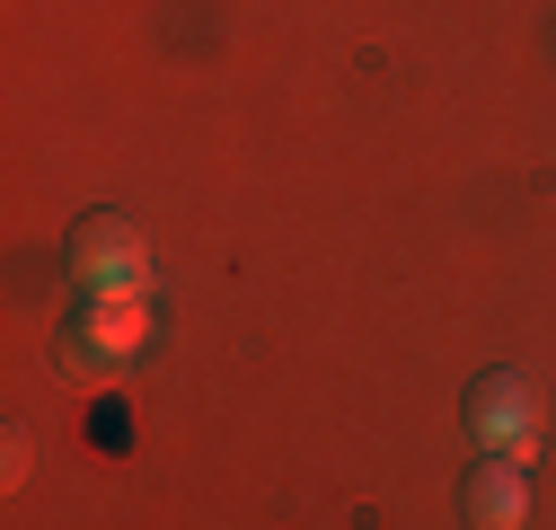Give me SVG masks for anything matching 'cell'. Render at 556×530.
I'll return each instance as SVG.
<instances>
[{
    "label": "cell",
    "instance_id": "6da1fadb",
    "mask_svg": "<svg viewBox=\"0 0 556 530\" xmlns=\"http://www.w3.org/2000/svg\"><path fill=\"white\" fill-rule=\"evenodd\" d=\"M62 265H72V283L89 301H142L151 292V248L124 213H89L72 230V248H62Z\"/></svg>",
    "mask_w": 556,
    "mask_h": 530
},
{
    "label": "cell",
    "instance_id": "3957f363",
    "mask_svg": "<svg viewBox=\"0 0 556 530\" xmlns=\"http://www.w3.org/2000/svg\"><path fill=\"white\" fill-rule=\"evenodd\" d=\"M468 442L495 451V459H530L539 407H530V380H521V371H485V380L468 389Z\"/></svg>",
    "mask_w": 556,
    "mask_h": 530
},
{
    "label": "cell",
    "instance_id": "5b68a950",
    "mask_svg": "<svg viewBox=\"0 0 556 530\" xmlns=\"http://www.w3.org/2000/svg\"><path fill=\"white\" fill-rule=\"evenodd\" d=\"M0 469H10V487H27V433H10V442H0Z\"/></svg>",
    "mask_w": 556,
    "mask_h": 530
},
{
    "label": "cell",
    "instance_id": "277c9868",
    "mask_svg": "<svg viewBox=\"0 0 556 530\" xmlns=\"http://www.w3.org/2000/svg\"><path fill=\"white\" fill-rule=\"evenodd\" d=\"M459 513H468V530H521V513H530V469L485 451L477 469H468V487H459Z\"/></svg>",
    "mask_w": 556,
    "mask_h": 530
},
{
    "label": "cell",
    "instance_id": "7a4b0ae2",
    "mask_svg": "<svg viewBox=\"0 0 556 530\" xmlns=\"http://www.w3.org/2000/svg\"><path fill=\"white\" fill-rule=\"evenodd\" d=\"M142 354H151V318H142V301H89L72 327H62V371H80V380L132 371Z\"/></svg>",
    "mask_w": 556,
    "mask_h": 530
}]
</instances>
